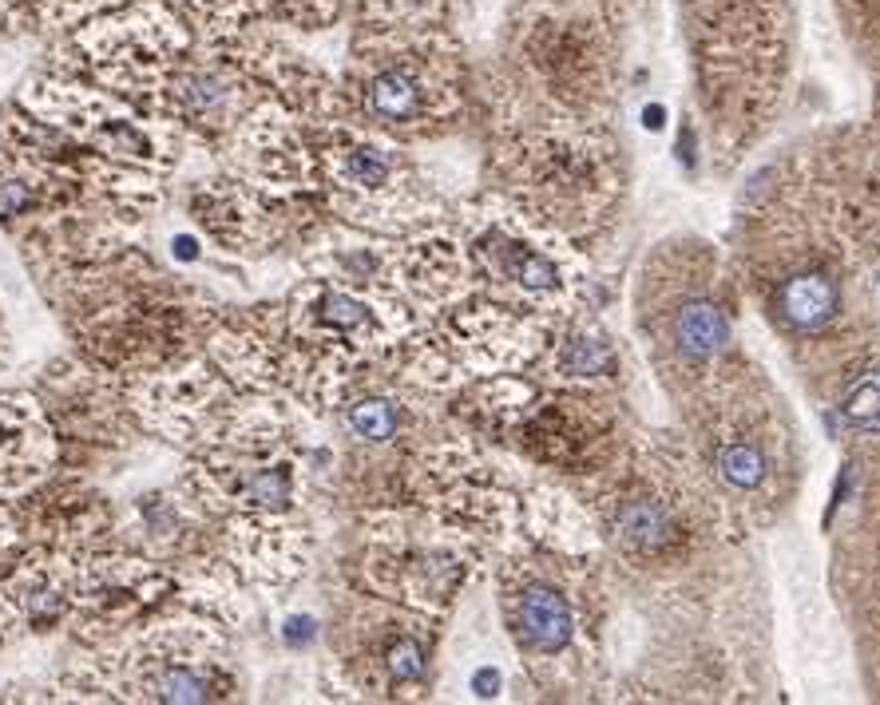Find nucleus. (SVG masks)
I'll return each instance as SVG.
<instances>
[{
	"label": "nucleus",
	"mask_w": 880,
	"mask_h": 705,
	"mask_svg": "<svg viewBox=\"0 0 880 705\" xmlns=\"http://www.w3.org/2000/svg\"><path fill=\"white\" fill-rule=\"evenodd\" d=\"M60 690H84L76 698L119 702H215L230 698L219 642L207 630L171 622L139 634L119 654L104 658L96 674H72Z\"/></svg>",
	"instance_id": "f257e3e1"
},
{
	"label": "nucleus",
	"mask_w": 880,
	"mask_h": 705,
	"mask_svg": "<svg viewBox=\"0 0 880 705\" xmlns=\"http://www.w3.org/2000/svg\"><path fill=\"white\" fill-rule=\"evenodd\" d=\"M24 111L36 119L68 131L72 139L88 143L111 163L159 175L175 167V123L143 119L135 107L119 100L115 92L84 88L72 80H36L24 88Z\"/></svg>",
	"instance_id": "f03ea898"
},
{
	"label": "nucleus",
	"mask_w": 880,
	"mask_h": 705,
	"mask_svg": "<svg viewBox=\"0 0 880 705\" xmlns=\"http://www.w3.org/2000/svg\"><path fill=\"white\" fill-rule=\"evenodd\" d=\"M175 591L171 575L147 559H123V555H104L88 559L76 567V591H72V610L80 630L92 634H115L127 630L139 614L159 606Z\"/></svg>",
	"instance_id": "7ed1b4c3"
},
{
	"label": "nucleus",
	"mask_w": 880,
	"mask_h": 705,
	"mask_svg": "<svg viewBox=\"0 0 880 705\" xmlns=\"http://www.w3.org/2000/svg\"><path fill=\"white\" fill-rule=\"evenodd\" d=\"M437 60L425 56H409V52H393V56H377L365 68V80L357 88L361 111L389 131H417L429 119H437L448 107V88L433 76Z\"/></svg>",
	"instance_id": "20e7f679"
},
{
	"label": "nucleus",
	"mask_w": 880,
	"mask_h": 705,
	"mask_svg": "<svg viewBox=\"0 0 880 705\" xmlns=\"http://www.w3.org/2000/svg\"><path fill=\"white\" fill-rule=\"evenodd\" d=\"M504 614L508 626L532 658H555L563 654L579 634V610L571 595L551 583L540 571H520L504 587Z\"/></svg>",
	"instance_id": "39448f33"
},
{
	"label": "nucleus",
	"mask_w": 880,
	"mask_h": 705,
	"mask_svg": "<svg viewBox=\"0 0 880 705\" xmlns=\"http://www.w3.org/2000/svg\"><path fill=\"white\" fill-rule=\"evenodd\" d=\"M72 591H76V567L56 547H36L24 559L8 563L0 575V595L12 603L20 626L48 634L72 614Z\"/></svg>",
	"instance_id": "423d86ee"
},
{
	"label": "nucleus",
	"mask_w": 880,
	"mask_h": 705,
	"mask_svg": "<svg viewBox=\"0 0 880 705\" xmlns=\"http://www.w3.org/2000/svg\"><path fill=\"white\" fill-rule=\"evenodd\" d=\"M777 460H781L777 432L758 416L754 420H746L742 412L726 416L714 424V432L706 440L710 476L738 500L762 496L770 488V480L777 476Z\"/></svg>",
	"instance_id": "0eeeda50"
},
{
	"label": "nucleus",
	"mask_w": 880,
	"mask_h": 705,
	"mask_svg": "<svg viewBox=\"0 0 880 705\" xmlns=\"http://www.w3.org/2000/svg\"><path fill=\"white\" fill-rule=\"evenodd\" d=\"M56 460V436L32 397H0V500L28 492Z\"/></svg>",
	"instance_id": "6e6552de"
},
{
	"label": "nucleus",
	"mask_w": 880,
	"mask_h": 705,
	"mask_svg": "<svg viewBox=\"0 0 880 705\" xmlns=\"http://www.w3.org/2000/svg\"><path fill=\"white\" fill-rule=\"evenodd\" d=\"M294 329L310 333L330 345H353V349H377L393 333L389 309L365 302L361 294L337 290V286H314L310 294L298 298Z\"/></svg>",
	"instance_id": "1a4fd4ad"
},
{
	"label": "nucleus",
	"mask_w": 880,
	"mask_h": 705,
	"mask_svg": "<svg viewBox=\"0 0 880 705\" xmlns=\"http://www.w3.org/2000/svg\"><path fill=\"white\" fill-rule=\"evenodd\" d=\"M655 333H659V349L666 357H674L678 365L686 369H706L714 365L726 345H730V325H726V313L718 309L714 298L706 294H686V298H674L670 313H662L655 321Z\"/></svg>",
	"instance_id": "9d476101"
},
{
	"label": "nucleus",
	"mask_w": 880,
	"mask_h": 705,
	"mask_svg": "<svg viewBox=\"0 0 880 705\" xmlns=\"http://www.w3.org/2000/svg\"><path fill=\"white\" fill-rule=\"evenodd\" d=\"M322 167L330 175V183L337 191L353 195V199H389L397 195V179H401V167H397V155L385 151L381 143L365 139V135H337L326 155H322Z\"/></svg>",
	"instance_id": "9b49d317"
},
{
	"label": "nucleus",
	"mask_w": 880,
	"mask_h": 705,
	"mask_svg": "<svg viewBox=\"0 0 880 705\" xmlns=\"http://www.w3.org/2000/svg\"><path fill=\"white\" fill-rule=\"evenodd\" d=\"M770 313L789 333H817L841 313V286L821 262L797 266L770 286Z\"/></svg>",
	"instance_id": "f8f14e48"
},
{
	"label": "nucleus",
	"mask_w": 880,
	"mask_h": 705,
	"mask_svg": "<svg viewBox=\"0 0 880 705\" xmlns=\"http://www.w3.org/2000/svg\"><path fill=\"white\" fill-rule=\"evenodd\" d=\"M611 535L619 539V547L635 559H659L670 547H678L682 523L674 515V507L662 496L651 492H627L619 496V504L611 507Z\"/></svg>",
	"instance_id": "ddd939ff"
},
{
	"label": "nucleus",
	"mask_w": 880,
	"mask_h": 705,
	"mask_svg": "<svg viewBox=\"0 0 880 705\" xmlns=\"http://www.w3.org/2000/svg\"><path fill=\"white\" fill-rule=\"evenodd\" d=\"M476 254L488 262V274H492V278L512 282V286H520V290L532 294V298L559 294V286H563V282H559V266L551 262L544 250L528 246V242L516 238V234L492 230Z\"/></svg>",
	"instance_id": "4468645a"
},
{
	"label": "nucleus",
	"mask_w": 880,
	"mask_h": 705,
	"mask_svg": "<svg viewBox=\"0 0 880 705\" xmlns=\"http://www.w3.org/2000/svg\"><path fill=\"white\" fill-rule=\"evenodd\" d=\"M127 0H0V28L4 32H52V28H80L92 16L119 8Z\"/></svg>",
	"instance_id": "2eb2a0df"
},
{
	"label": "nucleus",
	"mask_w": 880,
	"mask_h": 705,
	"mask_svg": "<svg viewBox=\"0 0 880 705\" xmlns=\"http://www.w3.org/2000/svg\"><path fill=\"white\" fill-rule=\"evenodd\" d=\"M183 24L195 32L199 44H234L246 16H250V4L246 0H167Z\"/></svg>",
	"instance_id": "dca6fc26"
},
{
	"label": "nucleus",
	"mask_w": 880,
	"mask_h": 705,
	"mask_svg": "<svg viewBox=\"0 0 880 705\" xmlns=\"http://www.w3.org/2000/svg\"><path fill=\"white\" fill-rule=\"evenodd\" d=\"M841 420L861 436H880V373H861L845 385Z\"/></svg>",
	"instance_id": "f3484780"
},
{
	"label": "nucleus",
	"mask_w": 880,
	"mask_h": 705,
	"mask_svg": "<svg viewBox=\"0 0 880 705\" xmlns=\"http://www.w3.org/2000/svg\"><path fill=\"white\" fill-rule=\"evenodd\" d=\"M345 428H349L357 440L385 444V440H393V432H397V408H393V401H381V397L349 404V408H345Z\"/></svg>",
	"instance_id": "a211bd4d"
},
{
	"label": "nucleus",
	"mask_w": 880,
	"mask_h": 705,
	"mask_svg": "<svg viewBox=\"0 0 880 705\" xmlns=\"http://www.w3.org/2000/svg\"><path fill=\"white\" fill-rule=\"evenodd\" d=\"M250 12H270L278 20H294V24H322L333 16L337 0H246Z\"/></svg>",
	"instance_id": "6ab92c4d"
},
{
	"label": "nucleus",
	"mask_w": 880,
	"mask_h": 705,
	"mask_svg": "<svg viewBox=\"0 0 880 705\" xmlns=\"http://www.w3.org/2000/svg\"><path fill=\"white\" fill-rule=\"evenodd\" d=\"M20 630V618H16V610H12V603L0 595V650L8 646V638Z\"/></svg>",
	"instance_id": "aec40b11"
}]
</instances>
